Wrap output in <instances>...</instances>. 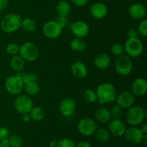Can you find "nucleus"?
Listing matches in <instances>:
<instances>
[{
  "label": "nucleus",
  "mask_w": 147,
  "mask_h": 147,
  "mask_svg": "<svg viewBox=\"0 0 147 147\" xmlns=\"http://www.w3.org/2000/svg\"><path fill=\"white\" fill-rule=\"evenodd\" d=\"M147 91V82L145 78L138 77L131 84V92L134 96H143Z\"/></svg>",
  "instance_id": "16"
},
{
  "label": "nucleus",
  "mask_w": 147,
  "mask_h": 147,
  "mask_svg": "<svg viewBox=\"0 0 147 147\" xmlns=\"http://www.w3.org/2000/svg\"><path fill=\"white\" fill-rule=\"evenodd\" d=\"M95 136L96 138L98 141L100 142H105V141H107L110 138V133H109V130L106 129V128H98V129H96V132H95Z\"/></svg>",
  "instance_id": "28"
},
{
  "label": "nucleus",
  "mask_w": 147,
  "mask_h": 147,
  "mask_svg": "<svg viewBox=\"0 0 147 147\" xmlns=\"http://www.w3.org/2000/svg\"><path fill=\"white\" fill-rule=\"evenodd\" d=\"M72 1L77 7H83L88 3V0H72Z\"/></svg>",
  "instance_id": "41"
},
{
  "label": "nucleus",
  "mask_w": 147,
  "mask_h": 147,
  "mask_svg": "<svg viewBox=\"0 0 147 147\" xmlns=\"http://www.w3.org/2000/svg\"><path fill=\"white\" fill-rule=\"evenodd\" d=\"M17 74L20 76V79L24 82V84L27 83V82H37V81H38L37 76L32 72H29V73L17 72Z\"/></svg>",
  "instance_id": "29"
},
{
  "label": "nucleus",
  "mask_w": 147,
  "mask_h": 147,
  "mask_svg": "<svg viewBox=\"0 0 147 147\" xmlns=\"http://www.w3.org/2000/svg\"><path fill=\"white\" fill-rule=\"evenodd\" d=\"M21 27H22L24 31L30 33H34L37 29L35 22L30 18H24V20H22Z\"/></svg>",
  "instance_id": "27"
},
{
  "label": "nucleus",
  "mask_w": 147,
  "mask_h": 147,
  "mask_svg": "<svg viewBox=\"0 0 147 147\" xmlns=\"http://www.w3.org/2000/svg\"><path fill=\"white\" fill-rule=\"evenodd\" d=\"M90 13L92 17L97 20L103 19L107 15L108 8L103 3L96 2L92 4L90 9Z\"/></svg>",
  "instance_id": "18"
},
{
  "label": "nucleus",
  "mask_w": 147,
  "mask_h": 147,
  "mask_svg": "<svg viewBox=\"0 0 147 147\" xmlns=\"http://www.w3.org/2000/svg\"><path fill=\"white\" fill-rule=\"evenodd\" d=\"M134 95L132 94V92H129V91H124V92H121L120 94L117 95L116 98V104L119 105L122 109H129L135 102Z\"/></svg>",
  "instance_id": "11"
},
{
  "label": "nucleus",
  "mask_w": 147,
  "mask_h": 147,
  "mask_svg": "<svg viewBox=\"0 0 147 147\" xmlns=\"http://www.w3.org/2000/svg\"><path fill=\"white\" fill-rule=\"evenodd\" d=\"M138 35H139V33H138L137 30L134 28H131L129 30L127 33L128 38H137Z\"/></svg>",
  "instance_id": "39"
},
{
  "label": "nucleus",
  "mask_w": 147,
  "mask_h": 147,
  "mask_svg": "<svg viewBox=\"0 0 147 147\" xmlns=\"http://www.w3.org/2000/svg\"><path fill=\"white\" fill-rule=\"evenodd\" d=\"M56 22L60 25V27H61L62 29L65 28L66 27V25L67 24V22H68V20H67V17H60V16H57V19H56Z\"/></svg>",
  "instance_id": "37"
},
{
  "label": "nucleus",
  "mask_w": 147,
  "mask_h": 147,
  "mask_svg": "<svg viewBox=\"0 0 147 147\" xmlns=\"http://www.w3.org/2000/svg\"><path fill=\"white\" fill-rule=\"evenodd\" d=\"M141 130H142V131L143 132L144 134H146L147 133V123H144L143 125H142V127L141 128Z\"/></svg>",
  "instance_id": "45"
},
{
  "label": "nucleus",
  "mask_w": 147,
  "mask_h": 147,
  "mask_svg": "<svg viewBox=\"0 0 147 147\" xmlns=\"http://www.w3.org/2000/svg\"><path fill=\"white\" fill-rule=\"evenodd\" d=\"M126 119L128 123L131 126H137L142 123L145 118H146V111L142 107L134 105L127 109Z\"/></svg>",
  "instance_id": "3"
},
{
  "label": "nucleus",
  "mask_w": 147,
  "mask_h": 147,
  "mask_svg": "<svg viewBox=\"0 0 147 147\" xmlns=\"http://www.w3.org/2000/svg\"><path fill=\"white\" fill-rule=\"evenodd\" d=\"M57 147H76V144L73 139L65 137L59 140Z\"/></svg>",
  "instance_id": "34"
},
{
  "label": "nucleus",
  "mask_w": 147,
  "mask_h": 147,
  "mask_svg": "<svg viewBox=\"0 0 147 147\" xmlns=\"http://www.w3.org/2000/svg\"><path fill=\"white\" fill-rule=\"evenodd\" d=\"M137 31L139 34L143 37H146L147 35V20L146 18L141 20L138 26Z\"/></svg>",
  "instance_id": "36"
},
{
  "label": "nucleus",
  "mask_w": 147,
  "mask_h": 147,
  "mask_svg": "<svg viewBox=\"0 0 147 147\" xmlns=\"http://www.w3.org/2000/svg\"><path fill=\"white\" fill-rule=\"evenodd\" d=\"M9 136V131L7 128L4 127H0V141L4 139V138H8Z\"/></svg>",
  "instance_id": "38"
},
{
  "label": "nucleus",
  "mask_w": 147,
  "mask_h": 147,
  "mask_svg": "<svg viewBox=\"0 0 147 147\" xmlns=\"http://www.w3.org/2000/svg\"><path fill=\"white\" fill-rule=\"evenodd\" d=\"M25 61L20 56V55H14L10 59V67L14 71L20 72L24 68Z\"/></svg>",
  "instance_id": "23"
},
{
  "label": "nucleus",
  "mask_w": 147,
  "mask_h": 147,
  "mask_svg": "<svg viewBox=\"0 0 147 147\" xmlns=\"http://www.w3.org/2000/svg\"><path fill=\"white\" fill-rule=\"evenodd\" d=\"M14 106L20 113H29L33 108V101L28 95H20L14 99Z\"/></svg>",
  "instance_id": "8"
},
{
  "label": "nucleus",
  "mask_w": 147,
  "mask_h": 147,
  "mask_svg": "<svg viewBox=\"0 0 147 147\" xmlns=\"http://www.w3.org/2000/svg\"><path fill=\"white\" fill-rule=\"evenodd\" d=\"M55 10L57 16L67 17L71 12V7L67 1H60L56 5Z\"/></svg>",
  "instance_id": "22"
},
{
  "label": "nucleus",
  "mask_w": 147,
  "mask_h": 147,
  "mask_svg": "<svg viewBox=\"0 0 147 147\" xmlns=\"http://www.w3.org/2000/svg\"><path fill=\"white\" fill-rule=\"evenodd\" d=\"M109 111H110L111 118H113V119H121L123 115V109L117 105L112 107L111 110Z\"/></svg>",
  "instance_id": "33"
},
{
  "label": "nucleus",
  "mask_w": 147,
  "mask_h": 147,
  "mask_svg": "<svg viewBox=\"0 0 147 147\" xmlns=\"http://www.w3.org/2000/svg\"><path fill=\"white\" fill-rule=\"evenodd\" d=\"M22 120L25 122H28L29 121L31 120V117H30V113H24L22 115Z\"/></svg>",
  "instance_id": "43"
},
{
  "label": "nucleus",
  "mask_w": 147,
  "mask_h": 147,
  "mask_svg": "<svg viewBox=\"0 0 147 147\" xmlns=\"http://www.w3.org/2000/svg\"><path fill=\"white\" fill-rule=\"evenodd\" d=\"M4 87L11 95H20L24 89V82L17 74L11 75L6 79Z\"/></svg>",
  "instance_id": "6"
},
{
  "label": "nucleus",
  "mask_w": 147,
  "mask_h": 147,
  "mask_svg": "<svg viewBox=\"0 0 147 147\" xmlns=\"http://www.w3.org/2000/svg\"><path fill=\"white\" fill-rule=\"evenodd\" d=\"M76 109V102L73 98L65 97L59 103V110L65 117H70Z\"/></svg>",
  "instance_id": "12"
},
{
  "label": "nucleus",
  "mask_w": 147,
  "mask_h": 147,
  "mask_svg": "<svg viewBox=\"0 0 147 147\" xmlns=\"http://www.w3.org/2000/svg\"><path fill=\"white\" fill-rule=\"evenodd\" d=\"M0 147H3V146H2V145H1V141H0Z\"/></svg>",
  "instance_id": "46"
},
{
  "label": "nucleus",
  "mask_w": 147,
  "mask_h": 147,
  "mask_svg": "<svg viewBox=\"0 0 147 147\" xmlns=\"http://www.w3.org/2000/svg\"><path fill=\"white\" fill-rule=\"evenodd\" d=\"M29 113L31 117V119H32L34 121L42 120L45 115V112L44 109L40 106H33V108H32Z\"/></svg>",
  "instance_id": "25"
},
{
  "label": "nucleus",
  "mask_w": 147,
  "mask_h": 147,
  "mask_svg": "<svg viewBox=\"0 0 147 147\" xmlns=\"http://www.w3.org/2000/svg\"><path fill=\"white\" fill-rule=\"evenodd\" d=\"M125 137L129 142L131 144H138L142 142L145 134L143 133L140 128L137 126H131L126 130Z\"/></svg>",
  "instance_id": "13"
},
{
  "label": "nucleus",
  "mask_w": 147,
  "mask_h": 147,
  "mask_svg": "<svg viewBox=\"0 0 147 147\" xmlns=\"http://www.w3.org/2000/svg\"><path fill=\"white\" fill-rule=\"evenodd\" d=\"M72 74L78 79H84L87 76L88 68L86 65L81 61H75L71 66Z\"/></svg>",
  "instance_id": "19"
},
{
  "label": "nucleus",
  "mask_w": 147,
  "mask_h": 147,
  "mask_svg": "<svg viewBox=\"0 0 147 147\" xmlns=\"http://www.w3.org/2000/svg\"><path fill=\"white\" fill-rule=\"evenodd\" d=\"M96 119L102 123L109 122L111 120L110 111L105 108H99L95 112Z\"/></svg>",
  "instance_id": "21"
},
{
  "label": "nucleus",
  "mask_w": 147,
  "mask_h": 147,
  "mask_svg": "<svg viewBox=\"0 0 147 147\" xmlns=\"http://www.w3.org/2000/svg\"><path fill=\"white\" fill-rule=\"evenodd\" d=\"M22 21V19L20 14L10 13L3 17L0 23V27L4 33H11L21 27Z\"/></svg>",
  "instance_id": "2"
},
{
  "label": "nucleus",
  "mask_w": 147,
  "mask_h": 147,
  "mask_svg": "<svg viewBox=\"0 0 147 147\" xmlns=\"http://www.w3.org/2000/svg\"><path fill=\"white\" fill-rule=\"evenodd\" d=\"M19 55L27 61H34L38 58L40 50L37 45L32 42H26L20 46Z\"/></svg>",
  "instance_id": "4"
},
{
  "label": "nucleus",
  "mask_w": 147,
  "mask_h": 147,
  "mask_svg": "<svg viewBox=\"0 0 147 147\" xmlns=\"http://www.w3.org/2000/svg\"><path fill=\"white\" fill-rule=\"evenodd\" d=\"M50 147H57L58 146V141H52L50 142Z\"/></svg>",
  "instance_id": "44"
},
{
  "label": "nucleus",
  "mask_w": 147,
  "mask_h": 147,
  "mask_svg": "<svg viewBox=\"0 0 147 147\" xmlns=\"http://www.w3.org/2000/svg\"><path fill=\"white\" fill-rule=\"evenodd\" d=\"M63 29L55 20H50L45 23L42 27V33L45 37L50 39H55L60 35Z\"/></svg>",
  "instance_id": "10"
},
{
  "label": "nucleus",
  "mask_w": 147,
  "mask_h": 147,
  "mask_svg": "<svg viewBox=\"0 0 147 147\" xmlns=\"http://www.w3.org/2000/svg\"><path fill=\"white\" fill-rule=\"evenodd\" d=\"M111 51L112 54H113L114 56H120L124 53V48H123V45L121 43H116L112 45L111 48Z\"/></svg>",
  "instance_id": "32"
},
{
  "label": "nucleus",
  "mask_w": 147,
  "mask_h": 147,
  "mask_svg": "<svg viewBox=\"0 0 147 147\" xmlns=\"http://www.w3.org/2000/svg\"><path fill=\"white\" fill-rule=\"evenodd\" d=\"M19 49H20V46L14 43H9L7 45V48H6V51L10 56H14V55H17L19 53Z\"/></svg>",
  "instance_id": "35"
},
{
  "label": "nucleus",
  "mask_w": 147,
  "mask_h": 147,
  "mask_svg": "<svg viewBox=\"0 0 147 147\" xmlns=\"http://www.w3.org/2000/svg\"><path fill=\"white\" fill-rule=\"evenodd\" d=\"M60 1H67V0H60Z\"/></svg>",
  "instance_id": "47"
},
{
  "label": "nucleus",
  "mask_w": 147,
  "mask_h": 147,
  "mask_svg": "<svg viewBox=\"0 0 147 147\" xmlns=\"http://www.w3.org/2000/svg\"><path fill=\"white\" fill-rule=\"evenodd\" d=\"M124 51L129 57L136 58L140 56L144 51V45L139 38H128L125 43Z\"/></svg>",
  "instance_id": "7"
},
{
  "label": "nucleus",
  "mask_w": 147,
  "mask_h": 147,
  "mask_svg": "<svg viewBox=\"0 0 147 147\" xmlns=\"http://www.w3.org/2000/svg\"><path fill=\"white\" fill-rule=\"evenodd\" d=\"M76 147H92V146L88 141H80L78 144H76Z\"/></svg>",
  "instance_id": "42"
},
{
  "label": "nucleus",
  "mask_w": 147,
  "mask_h": 147,
  "mask_svg": "<svg viewBox=\"0 0 147 147\" xmlns=\"http://www.w3.org/2000/svg\"><path fill=\"white\" fill-rule=\"evenodd\" d=\"M71 31L76 37L83 38L88 35L90 28L86 22L78 20L73 23L71 26Z\"/></svg>",
  "instance_id": "15"
},
{
  "label": "nucleus",
  "mask_w": 147,
  "mask_h": 147,
  "mask_svg": "<svg viewBox=\"0 0 147 147\" xmlns=\"http://www.w3.org/2000/svg\"><path fill=\"white\" fill-rule=\"evenodd\" d=\"M129 14L135 20H143L146 14V9L141 3H134L129 7Z\"/></svg>",
  "instance_id": "17"
},
{
  "label": "nucleus",
  "mask_w": 147,
  "mask_h": 147,
  "mask_svg": "<svg viewBox=\"0 0 147 147\" xmlns=\"http://www.w3.org/2000/svg\"><path fill=\"white\" fill-rule=\"evenodd\" d=\"M9 7L8 0H0V12L4 11Z\"/></svg>",
  "instance_id": "40"
},
{
  "label": "nucleus",
  "mask_w": 147,
  "mask_h": 147,
  "mask_svg": "<svg viewBox=\"0 0 147 147\" xmlns=\"http://www.w3.org/2000/svg\"><path fill=\"white\" fill-rule=\"evenodd\" d=\"M83 97L86 102L93 103L97 101V95L96 91L92 89H87L84 91L83 94Z\"/></svg>",
  "instance_id": "31"
},
{
  "label": "nucleus",
  "mask_w": 147,
  "mask_h": 147,
  "mask_svg": "<svg viewBox=\"0 0 147 147\" xmlns=\"http://www.w3.org/2000/svg\"><path fill=\"white\" fill-rule=\"evenodd\" d=\"M10 147H22L23 145V138L18 134H13L8 138Z\"/></svg>",
  "instance_id": "30"
},
{
  "label": "nucleus",
  "mask_w": 147,
  "mask_h": 147,
  "mask_svg": "<svg viewBox=\"0 0 147 147\" xmlns=\"http://www.w3.org/2000/svg\"><path fill=\"white\" fill-rule=\"evenodd\" d=\"M24 89L28 96H34L40 92L38 82H27L24 84Z\"/></svg>",
  "instance_id": "26"
},
{
  "label": "nucleus",
  "mask_w": 147,
  "mask_h": 147,
  "mask_svg": "<svg viewBox=\"0 0 147 147\" xmlns=\"http://www.w3.org/2000/svg\"><path fill=\"white\" fill-rule=\"evenodd\" d=\"M133 69L131 59L127 55L118 56L115 61V69L118 74L126 76L130 74Z\"/></svg>",
  "instance_id": "5"
},
{
  "label": "nucleus",
  "mask_w": 147,
  "mask_h": 147,
  "mask_svg": "<svg viewBox=\"0 0 147 147\" xmlns=\"http://www.w3.org/2000/svg\"><path fill=\"white\" fill-rule=\"evenodd\" d=\"M97 129L96 121L90 118H83L80 120L78 124V130L80 134L86 136L93 135Z\"/></svg>",
  "instance_id": "9"
},
{
  "label": "nucleus",
  "mask_w": 147,
  "mask_h": 147,
  "mask_svg": "<svg viewBox=\"0 0 147 147\" xmlns=\"http://www.w3.org/2000/svg\"><path fill=\"white\" fill-rule=\"evenodd\" d=\"M97 100L99 104L111 103L116 99L117 92L112 84L105 82L98 85L96 89Z\"/></svg>",
  "instance_id": "1"
},
{
  "label": "nucleus",
  "mask_w": 147,
  "mask_h": 147,
  "mask_svg": "<svg viewBox=\"0 0 147 147\" xmlns=\"http://www.w3.org/2000/svg\"><path fill=\"white\" fill-rule=\"evenodd\" d=\"M70 47L75 52H83L87 48V44L83 38L76 37L70 41Z\"/></svg>",
  "instance_id": "24"
},
{
  "label": "nucleus",
  "mask_w": 147,
  "mask_h": 147,
  "mask_svg": "<svg viewBox=\"0 0 147 147\" xmlns=\"http://www.w3.org/2000/svg\"><path fill=\"white\" fill-rule=\"evenodd\" d=\"M109 131L114 136L120 137L124 135L126 132V125L121 119H113L109 121Z\"/></svg>",
  "instance_id": "14"
},
{
  "label": "nucleus",
  "mask_w": 147,
  "mask_h": 147,
  "mask_svg": "<svg viewBox=\"0 0 147 147\" xmlns=\"http://www.w3.org/2000/svg\"><path fill=\"white\" fill-rule=\"evenodd\" d=\"M94 64L96 68L100 70H104L109 68L111 64V58L106 53H100L94 59Z\"/></svg>",
  "instance_id": "20"
}]
</instances>
